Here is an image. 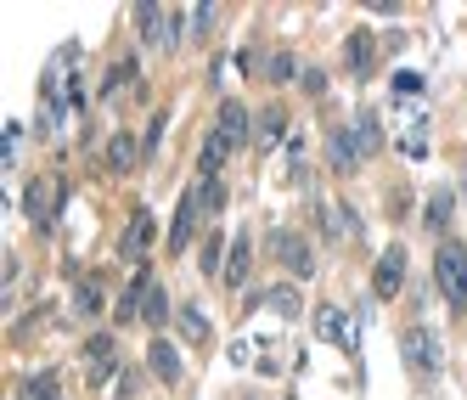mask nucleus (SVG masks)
Returning a JSON list of instances; mask_svg holds the SVG:
<instances>
[{
  "mask_svg": "<svg viewBox=\"0 0 467 400\" xmlns=\"http://www.w3.org/2000/svg\"><path fill=\"white\" fill-rule=\"evenodd\" d=\"M220 12L225 6H214V0H197V6H192V35H209V28L220 23Z\"/></svg>",
  "mask_w": 467,
  "mask_h": 400,
  "instance_id": "25",
  "label": "nucleus"
},
{
  "mask_svg": "<svg viewBox=\"0 0 467 400\" xmlns=\"http://www.w3.org/2000/svg\"><path fill=\"white\" fill-rule=\"evenodd\" d=\"M344 51H349V74H360V79L372 74V62H378L372 51H378V46H372V35H366V28H360V35H349V46H344Z\"/></svg>",
  "mask_w": 467,
  "mask_h": 400,
  "instance_id": "16",
  "label": "nucleus"
},
{
  "mask_svg": "<svg viewBox=\"0 0 467 400\" xmlns=\"http://www.w3.org/2000/svg\"><path fill=\"white\" fill-rule=\"evenodd\" d=\"M152 237H158V226H152V215H147V209H136V220L124 226V243H119V254H124V259H141V254L152 248Z\"/></svg>",
  "mask_w": 467,
  "mask_h": 400,
  "instance_id": "7",
  "label": "nucleus"
},
{
  "mask_svg": "<svg viewBox=\"0 0 467 400\" xmlns=\"http://www.w3.org/2000/svg\"><path fill=\"white\" fill-rule=\"evenodd\" d=\"M23 209H28V220H35V226H46L51 220V186L35 181V186H28V197H23Z\"/></svg>",
  "mask_w": 467,
  "mask_h": 400,
  "instance_id": "19",
  "label": "nucleus"
},
{
  "mask_svg": "<svg viewBox=\"0 0 467 400\" xmlns=\"http://www.w3.org/2000/svg\"><path fill=\"white\" fill-rule=\"evenodd\" d=\"M237 153L220 130H209V142H203V153H197V170H203V181H220V170H225V158Z\"/></svg>",
  "mask_w": 467,
  "mask_h": 400,
  "instance_id": "10",
  "label": "nucleus"
},
{
  "mask_svg": "<svg viewBox=\"0 0 467 400\" xmlns=\"http://www.w3.org/2000/svg\"><path fill=\"white\" fill-rule=\"evenodd\" d=\"M271 311L293 321V316H298V293H293V288H271Z\"/></svg>",
  "mask_w": 467,
  "mask_h": 400,
  "instance_id": "28",
  "label": "nucleus"
},
{
  "mask_svg": "<svg viewBox=\"0 0 467 400\" xmlns=\"http://www.w3.org/2000/svg\"><path fill=\"white\" fill-rule=\"evenodd\" d=\"M305 90L321 96V90H327V74H321V68H305Z\"/></svg>",
  "mask_w": 467,
  "mask_h": 400,
  "instance_id": "32",
  "label": "nucleus"
},
{
  "mask_svg": "<svg viewBox=\"0 0 467 400\" xmlns=\"http://www.w3.org/2000/svg\"><path fill=\"white\" fill-rule=\"evenodd\" d=\"M74 311H79V316H96V311H102V288H96V282H79Z\"/></svg>",
  "mask_w": 467,
  "mask_h": 400,
  "instance_id": "27",
  "label": "nucleus"
},
{
  "mask_svg": "<svg viewBox=\"0 0 467 400\" xmlns=\"http://www.w3.org/2000/svg\"><path fill=\"white\" fill-rule=\"evenodd\" d=\"M147 366H152V373H158L163 384H181V373H186V366H181V350H175L170 339H152V350H147Z\"/></svg>",
  "mask_w": 467,
  "mask_h": 400,
  "instance_id": "9",
  "label": "nucleus"
},
{
  "mask_svg": "<svg viewBox=\"0 0 467 400\" xmlns=\"http://www.w3.org/2000/svg\"><path fill=\"white\" fill-rule=\"evenodd\" d=\"M141 321H147V327H163V321H170V299H163L158 282H152V293L141 299Z\"/></svg>",
  "mask_w": 467,
  "mask_h": 400,
  "instance_id": "21",
  "label": "nucleus"
},
{
  "mask_svg": "<svg viewBox=\"0 0 467 400\" xmlns=\"http://www.w3.org/2000/svg\"><path fill=\"white\" fill-rule=\"evenodd\" d=\"M136 28H141V40H147V51H158V57H170L181 40H175V6H158V0H141L136 6Z\"/></svg>",
  "mask_w": 467,
  "mask_h": 400,
  "instance_id": "3",
  "label": "nucleus"
},
{
  "mask_svg": "<svg viewBox=\"0 0 467 400\" xmlns=\"http://www.w3.org/2000/svg\"><path fill=\"white\" fill-rule=\"evenodd\" d=\"M248 271H254V243L237 237V243H231V254H225V288H243Z\"/></svg>",
  "mask_w": 467,
  "mask_h": 400,
  "instance_id": "13",
  "label": "nucleus"
},
{
  "mask_svg": "<svg viewBox=\"0 0 467 400\" xmlns=\"http://www.w3.org/2000/svg\"><path fill=\"white\" fill-rule=\"evenodd\" d=\"M451 209H456V192H451V186H440V192L428 197V220H422V226L433 231V237H440V231L451 226Z\"/></svg>",
  "mask_w": 467,
  "mask_h": 400,
  "instance_id": "15",
  "label": "nucleus"
},
{
  "mask_svg": "<svg viewBox=\"0 0 467 400\" xmlns=\"http://www.w3.org/2000/svg\"><path fill=\"white\" fill-rule=\"evenodd\" d=\"M433 282H440L451 311L467 305V248L462 243H440V254H433Z\"/></svg>",
  "mask_w": 467,
  "mask_h": 400,
  "instance_id": "2",
  "label": "nucleus"
},
{
  "mask_svg": "<svg viewBox=\"0 0 467 400\" xmlns=\"http://www.w3.org/2000/svg\"><path fill=\"white\" fill-rule=\"evenodd\" d=\"M282 130H287V113H282V108H271V113L259 119V153H271V147L282 142Z\"/></svg>",
  "mask_w": 467,
  "mask_h": 400,
  "instance_id": "20",
  "label": "nucleus"
},
{
  "mask_svg": "<svg viewBox=\"0 0 467 400\" xmlns=\"http://www.w3.org/2000/svg\"><path fill=\"white\" fill-rule=\"evenodd\" d=\"M400 153H406V158H422V153H428V136H422V130H411V136L400 142Z\"/></svg>",
  "mask_w": 467,
  "mask_h": 400,
  "instance_id": "30",
  "label": "nucleus"
},
{
  "mask_svg": "<svg viewBox=\"0 0 467 400\" xmlns=\"http://www.w3.org/2000/svg\"><path fill=\"white\" fill-rule=\"evenodd\" d=\"M85 366H90V384H108L113 378V339H90Z\"/></svg>",
  "mask_w": 467,
  "mask_h": 400,
  "instance_id": "14",
  "label": "nucleus"
},
{
  "mask_svg": "<svg viewBox=\"0 0 467 400\" xmlns=\"http://www.w3.org/2000/svg\"><path fill=\"white\" fill-rule=\"evenodd\" d=\"M400 288H406V243H394V248H383V259H378V271H372V293H378V299H394Z\"/></svg>",
  "mask_w": 467,
  "mask_h": 400,
  "instance_id": "5",
  "label": "nucleus"
},
{
  "mask_svg": "<svg viewBox=\"0 0 467 400\" xmlns=\"http://www.w3.org/2000/svg\"><path fill=\"white\" fill-rule=\"evenodd\" d=\"M220 136L231 142V147H248V108L243 102H220Z\"/></svg>",
  "mask_w": 467,
  "mask_h": 400,
  "instance_id": "11",
  "label": "nucleus"
},
{
  "mask_svg": "<svg viewBox=\"0 0 467 400\" xmlns=\"http://www.w3.org/2000/svg\"><path fill=\"white\" fill-rule=\"evenodd\" d=\"M316 332H321L327 344H338V350L360 355V332H355V321H349L338 305H321V311H316Z\"/></svg>",
  "mask_w": 467,
  "mask_h": 400,
  "instance_id": "4",
  "label": "nucleus"
},
{
  "mask_svg": "<svg viewBox=\"0 0 467 400\" xmlns=\"http://www.w3.org/2000/svg\"><path fill=\"white\" fill-rule=\"evenodd\" d=\"M220 254H225V243H220V237H209V243H203V271H209V277L220 271Z\"/></svg>",
  "mask_w": 467,
  "mask_h": 400,
  "instance_id": "29",
  "label": "nucleus"
},
{
  "mask_svg": "<svg viewBox=\"0 0 467 400\" xmlns=\"http://www.w3.org/2000/svg\"><path fill=\"white\" fill-rule=\"evenodd\" d=\"M327 163L338 175H355V163H360V147H355V130H332L327 136Z\"/></svg>",
  "mask_w": 467,
  "mask_h": 400,
  "instance_id": "8",
  "label": "nucleus"
},
{
  "mask_svg": "<svg viewBox=\"0 0 467 400\" xmlns=\"http://www.w3.org/2000/svg\"><path fill=\"white\" fill-rule=\"evenodd\" d=\"M400 355H406V373H417V378H428V384L445 373V350H440V332H433V327H406Z\"/></svg>",
  "mask_w": 467,
  "mask_h": 400,
  "instance_id": "1",
  "label": "nucleus"
},
{
  "mask_svg": "<svg viewBox=\"0 0 467 400\" xmlns=\"http://www.w3.org/2000/svg\"><path fill=\"white\" fill-rule=\"evenodd\" d=\"M197 215H203V209H197V192H186V197H181V209H175V226H170V248H175V254L192 243V226H197Z\"/></svg>",
  "mask_w": 467,
  "mask_h": 400,
  "instance_id": "12",
  "label": "nucleus"
},
{
  "mask_svg": "<svg viewBox=\"0 0 467 400\" xmlns=\"http://www.w3.org/2000/svg\"><path fill=\"white\" fill-rule=\"evenodd\" d=\"M181 332H186L192 344H203V339H209V321H203V311H197V305L181 311Z\"/></svg>",
  "mask_w": 467,
  "mask_h": 400,
  "instance_id": "26",
  "label": "nucleus"
},
{
  "mask_svg": "<svg viewBox=\"0 0 467 400\" xmlns=\"http://www.w3.org/2000/svg\"><path fill=\"white\" fill-rule=\"evenodd\" d=\"M62 395V384H57V373L46 366V373H35L28 378V389H23V400H57Z\"/></svg>",
  "mask_w": 467,
  "mask_h": 400,
  "instance_id": "22",
  "label": "nucleus"
},
{
  "mask_svg": "<svg viewBox=\"0 0 467 400\" xmlns=\"http://www.w3.org/2000/svg\"><path fill=\"white\" fill-rule=\"evenodd\" d=\"M293 74H298V57L293 51H276L271 62H265V79H276V85H287Z\"/></svg>",
  "mask_w": 467,
  "mask_h": 400,
  "instance_id": "23",
  "label": "nucleus"
},
{
  "mask_svg": "<svg viewBox=\"0 0 467 400\" xmlns=\"http://www.w3.org/2000/svg\"><path fill=\"white\" fill-rule=\"evenodd\" d=\"M394 90H400V96H411V90H422V79H417V74H406V68H400V74H394Z\"/></svg>",
  "mask_w": 467,
  "mask_h": 400,
  "instance_id": "31",
  "label": "nucleus"
},
{
  "mask_svg": "<svg viewBox=\"0 0 467 400\" xmlns=\"http://www.w3.org/2000/svg\"><path fill=\"white\" fill-rule=\"evenodd\" d=\"M136 153H141V147H136V136H113V142H108V163H113L119 175L136 170Z\"/></svg>",
  "mask_w": 467,
  "mask_h": 400,
  "instance_id": "17",
  "label": "nucleus"
},
{
  "mask_svg": "<svg viewBox=\"0 0 467 400\" xmlns=\"http://www.w3.org/2000/svg\"><path fill=\"white\" fill-rule=\"evenodd\" d=\"M355 147H360V158H372V153L383 147V130H378L372 113H360V119H355Z\"/></svg>",
  "mask_w": 467,
  "mask_h": 400,
  "instance_id": "18",
  "label": "nucleus"
},
{
  "mask_svg": "<svg viewBox=\"0 0 467 400\" xmlns=\"http://www.w3.org/2000/svg\"><path fill=\"white\" fill-rule=\"evenodd\" d=\"M271 248H276V259L287 265L293 277H310V271H316V254H310V243L298 237V231H276V237H271Z\"/></svg>",
  "mask_w": 467,
  "mask_h": 400,
  "instance_id": "6",
  "label": "nucleus"
},
{
  "mask_svg": "<svg viewBox=\"0 0 467 400\" xmlns=\"http://www.w3.org/2000/svg\"><path fill=\"white\" fill-rule=\"evenodd\" d=\"M197 209H203V215H220V209H225V181H203V186H197Z\"/></svg>",
  "mask_w": 467,
  "mask_h": 400,
  "instance_id": "24",
  "label": "nucleus"
}]
</instances>
